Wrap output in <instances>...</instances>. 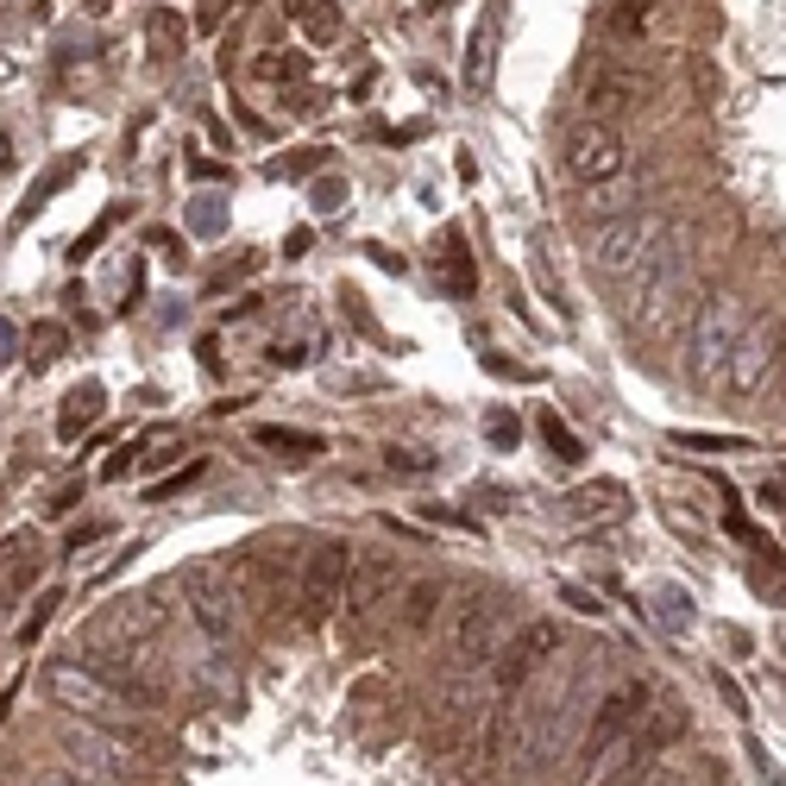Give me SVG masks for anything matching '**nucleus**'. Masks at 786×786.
<instances>
[{"label":"nucleus","mask_w":786,"mask_h":786,"mask_svg":"<svg viewBox=\"0 0 786 786\" xmlns=\"http://www.w3.org/2000/svg\"><path fill=\"white\" fill-rule=\"evenodd\" d=\"M686 730V717L673 705L654 699L649 680H617V686L598 692L586 730H579V767H572V786H617L623 774L649 762L661 743H673Z\"/></svg>","instance_id":"nucleus-1"},{"label":"nucleus","mask_w":786,"mask_h":786,"mask_svg":"<svg viewBox=\"0 0 786 786\" xmlns=\"http://www.w3.org/2000/svg\"><path fill=\"white\" fill-rule=\"evenodd\" d=\"M44 692H51V699H58L70 717H82V724L126 730V736L145 748V755H164V743H157L145 724H138V717H145V705H138L126 686H114V680H107L95 661H51V673H44Z\"/></svg>","instance_id":"nucleus-2"},{"label":"nucleus","mask_w":786,"mask_h":786,"mask_svg":"<svg viewBox=\"0 0 786 786\" xmlns=\"http://www.w3.org/2000/svg\"><path fill=\"white\" fill-rule=\"evenodd\" d=\"M234 586L246 598L252 617H271V623H296V604H302V535H283V541H258V548L234 554Z\"/></svg>","instance_id":"nucleus-3"},{"label":"nucleus","mask_w":786,"mask_h":786,"mask_svg":"<svg viewBox=\"0 0 786 786\" xmlns=\"http://www.w3.org/2000/svg\"><path fill=\"white\" fill-rule=\"evenodd\" d=\"M177 591H183V617H189L220 654L246 649V617H252V610H246V598H239L227 560H196V567H183Z\"/></svg>","instance_id":"nucleus-4"},{"label":"nucleus","mask_w":786,"mask_h":786,"mask_svg":"<svg viewBox=\"0 0 786 786\" xmlns=\"http://www.w3.org/2000/svg\"><path fill=\"white\" fill-rule=\"evenodd\" d=\"M748 296L736 290H711L699 309H692L686 321V372L699 378V384H717L724 391V372H730V359H736V340L748 334Z\"/></svg>","instance_id":"nucleus-5"},{"label":"nucleus","mask_w":786,"mask_h":786,"mask_svg":"<svg viewBox=\"0 0 786 786\" xmlns=\"http://www.w3.org/2000/svg\"><path fill=\"white\" fill-rule=\"evenodd\" d=\"M504 642H510V604L497 591H472L466 604L447 610V668L453 673H485Z\"/></svg>","instance_id":"nucleus-6"},{"label":"nucleus","mask_w":786,"mask_h":786,"mask_svg":"<svg viewBox=\"0 0 786 786\" xmlns=\"http://www.w3.org/2000/svg\"><path fill=\"white\" fill-rule=\"evenodd\" d=\"M668 215H649V208H629V215H610L598 220L586 234V258L598 265L604 277H629V271H642L654 252H661V239H668Z\"/></svg>","instance_id":"nucleus-7"},{"label":"nucleus","mask_w":786,"mask_h":786,"mask_svg":"<svg viewBox=\"0 0 786 786\" xmlns=\"http://www.w3.org/2000/svg\"><path fill=\"white\" fill-rule=\"evenodd\" d=\"M347 579H353V541L340 535H321L302 554V604H296V623L321 629L334 623V610L347 604Z\"/></svg>","instance_id":"nucleus-8"},{"label":"nucleus","mask_w":786,"mask_h":786,"mask_svg":"<svg viewBox=\"0 0 786 786\" xmlns=\"http://www.w3.org/2000/svg\"><path fill=\"white\" fill-rule=\"evenodd\" d=\"M554 654H560V629H554V623L516 629L510 642L492 654V668H485V686H492V711H497V705H510V699H523V692H529L535 680L554 668Z\"/></svg>","instance_id":"nucleus-9"},{"label":"nucleus","mask_w":786,"mask_h":786,"mask_svg":"<svg viewBox=\"0 0 786 786\" xmlns=\"http://www.w3.org/2000/svg\"><path fill=\"white\" fill-rule=\"evenodd\" d=\"M692 277H699L692 246H680V234H668L661 239V252H654L642 271H629V309L642 314V321H668V314L686 302Z\"/></svg>","instance_id":"nucleus-10"},{"label":"nucleus","mask_w":786,"mask_h":786,"mask_svg":"<svg viewBox=\"0 0 786 786\" xmlns=\"http://www.w3.org/2000/svg\"><path fill=\"white\" fill-rule=\"evenodd\" d=\"M560 164H567V177L586 189V183H610L629 170V138L617 133V120H591L579 114L560 138Z\"/></svg>","instance_id":"nucleus-11"},{"label":"nucleus","mask_w":786,"mask_h":786,"mask_svg":"<svg viewBox=\"0 0 786 786\" xmlns=\"http://www.w3.org/2000/svg\"><path fill=\"white\" fill-rule=\"evenodd\" d=\"M133 736L126 730H107V724H76V730H63V755H70V767H82L89 780L101 786H120V780H133ZM145 755V748H138Z\"/></svg>","instance_id":"nucleus-12"},{"label":"nucleus","mask_w":786,"mask_h":786,"mask_svg":"<svg viewBox=\"0 0 786 786\" xmlns=\"http://www.w3.org/2000/svg\"><path fill=\"white\" fill-rule=\"evenodd\" d=\"M786 353V314H762V321H748V334L736 340V359H730L724 372V391L730 396H762L774 365Z\"/></svg>","instance_id":"nucleus-13"},{"label":"nucleus","mask_w":786,"mask_h":786,"mask_svg":"<svg viewBox=\"0 0 786 786\" xmlns=\"http://www.w3.org/2000/svg\"><path fill=\"white\" fill-rule=\"evenodd\" d=\"M649 95H654V76L642 70V63H629V58H598L586 70V114L591 120H623V114H635Z\"/></svg>","instance_id":"nucleus-14"},{"label":"nucleus","mask_w":786,"mask_h":786,"mask_svg":"<svg viewBox=\"0 0 786 786\" xmlns=\"http://www.w3.org/2000/svg\"><path fill=\"white\" fill-rule=\"evenodd\" d=\"M410 572H403V560L396 554H353V579H347V623L353 629H372L378 617H391V598L396 586H403Z\"/></svg>","instance_id":"nucleus-15"},{"label":"nucleus","mask_w":786,"mask_h":786,"mask_svg":"<svg viewBox=\"0 0 786 786\" xmlns=\"http://www.w3.org/2000/svg\"><path fill=\"white\" fill-rule=\"evenodd\" d=\"M157 635H164L157 598H114V604L76 635V649H138V642H157Z\"/></svg>","instance_id":"nucleus-16"},{"label":"nucleus","mask_w":786,"mask_h":786,"mask_svg":"<svg viewBox=\"0 0 786 786\" xmlns=\"http://www.w3.org/2000/svg\"><path fill=\"white\" fill-rule=\"evenodd\" d=\"M441 604H447V586H441V572H410L403 586H396L391 598V635H403V642H415V635H428L434 617H441Z\"/></svg>","instance_id":"nucleus-17"},{"label":"nucleus","mask_w":786,"mask_h":786,"mask_svg":"<svg viewBox=\"0 0 786 786\" xmlns=\"http://www.w3.org/2000/svg\"><path fill=\"white\" fill-rule=\"evenodd\" d=\"M101 410H107V391L101 384H76V391L63 396V415H58V441H76L82 428H95Z\"/></svg>","instance_id":"nucleus-18"},{"label":"nucleus","mask_w":786,"mask_h":786,"mask_svg":"<svg viewBox=\"0 0 786 786\" xmlns=\"http://www.w3.org/2000/svg\"><path fill=\"white\" fill-rule=\"evenodd\" d=\"M623 504H629L623 485H591V492L567 497V516L572 523H610V516H623Z\"/></svg>","instance_id":"nucleus-19"},{"label":"nucleus","mask_w":786,"mask_h":786,"mask_svg":"<svg viewBox=\"0 0 786 786\" xmlns=\"http://www.w3.org/2000/svg\"><path fill=\"white\" fill-rule=\"evenodd\" d=\"M258 447H271L277 459H290V466H302V459H314V453H328V441L321 434H309V428H258Z\"/></svg>","instance_id":"nucleus-20"},{"label":"nucleus","mask_w":786,"mask_h":786,"mask_svg":"<svg viewBox=\"0 0 786 786\" xmlns=\"http://www.w3.org/2000/svg\"><path fill=\"white\" fill-rule=\"evenodd\" d=\"M654 7H661V0H610L604 7V32L610 39H642V32H649L654 25Z\"/></svg>","instance_id":"nucleus-21"},{"label":"nucleus","mask_w":786,"mask_h":786,"mask_svg":"<svg viewBox=\"0 0 786 786\" xmlns=\"http://www.w3.org/2000/svg\"><path fill=\"white\" fill-rule=\"evenodd\" d=\"M145 39H152V58H177L183 39H189V25H183V13H170V7H152V13H145Z\"/></svg>","instance_id":"nucleus-22"},{"label":"nucleus","mask_w":786,"mask_h":786,"mask_svg":"<svg viewBox=\"0 0 786 786\" xmlns=\"http://www.w3.org/2000/svg\"><path fill=\"white\" fill-rule=\"evenodd\" d=\"M290 20L302 25L314 44H328L340 32V7H334V0H290Z\"/></svg>","instance_id":"nucleus-23"},{"label":"nucleus","mask_w":786,"mask_h":786,"mask_svg":"<svg viewBox=\"0 0 786 786\" xmlns=\"http://www.w3.org/2000/svg\"><path fill=\"white\" fill-rule=\"evenodd\" d=\"M692 617H699V610H692V591L686 586H661V591H654V623L668 629V635H686Z\"/></svg>","instance_id":"nucleus-24"},{"label":"nucleus","mask_w":786,"mask_h":786,"mask_svg":"<svg viewBox=\"0 0 786 786\" xmlns=\"http://www.w3.org/2000/svg\"><path fill=\"white\" fill-rule=\"evenodd\" d=\"M441 283H447L453 296H472V283H478V277H472V252L459 246V234H453L447 252H441Z\"/></svg>","instance_id":"nucleus-25"},{"label":"nucleus","mask_w":786,"mask_h":786,"mask_svg":"<svg viewBox=\"0 0 786 786\" xmlns=\"http://www.w3.org/2000/svg\"><path fill=\"white\" fill-rule=\"evenodd\" d=\"M535 428L548 434L554 459H586V441H579V434H572V428H567V422H560L554 410H541V415H535Z\"/></svg>","instance_id":"nucleus-26"},{"label":"nucleus","mask_w":786,"mask_h":786,"mask_svg":"<svg viewBox=\"0 0 786 786\" xmlns=\"http://www.w3.org/2000/svg\"><path fill=\"white\" fill-rule=\"evenodd\" d=\"M252 76H265V82H302L309 76V58H252Z\"/></svg>","instance_id":"nucleus-27"},{"label":"nucleus","mask_w":786,"mask_h":786,"mask_svg":"<svg viewBox=\"0 0 786 786\" xmlns=\"http://www.w3.org/2000/svg\"><path fill=\"white\" fill-rule=\"evenodd\" d=\"M673 447H692V453H755V447L743 441V434L730 441V434H686V428L673 434Z\"/></svg>","instance_id":"nucleus-28"},{"label":"nucleus","mask_w":786,"mask_h":786,"mask_svg":"<svg viewBox=\"0 0 786 786\" xmlns=\"http://www.w3.org/2000/svg\"><path fill=\"white\" fill-rule=\"evenodd\" d=\"M76 177V157H63V164H51V170H44L39 183H32V196H25V215H32V208H44V196H58L63 183Z\"/></svg>","instance_id":"nucleus-29"},{"label":"nucleus","mask_w":786,"mask_h":786,"mask_svg":"<svg viewBox=\"0 0 786 786\" xmlns=\"http://www.w3.org/2000/svg\"><path fill=\"white\" fill-rule=\"evenodd\" d=\"M20 786H101V780H89L82 767H32Z\"/></svg>","instance_id":"nucleus-30"},{"label":"nucleus","mask_w":786,"mask_h":786,"mask_svg":"<svg viewBox=\"0 0 786 786\" xmlns=\"http://www.w3.org/2000/svg\"><path fill=\"white\" fill-rule=\"evenodd\" d=\"M309 196H314V215H340V208H347V183H340V177H321Z\"/></svg>","instance_id":"nucleus-31"},{"label":"nucleus","mask_w":786,"mask_h":786,"mask_svg":"<svg viewBox=\"0 0 786 786\" xmlns=\"http://www.w3.org/2000/svg\"><path fill=\"white\" fill-rule=\"evenodd\" d=\"M51 610H58V591H44V598H39V610H32V617L20 623V642H25V649H32V642L44 635V623H51Z\"/></svg>","instance_id":"nucleus-32"},{"label":"nucleus","mask_w":786,"mask_h":786,"mask_svg":"<svg viewBox=\"0 0 786 786\" xmlns=\"http://www.w3.org/2000/svg\"><path fill=\"white\" fill-rule=\"evenodd\" d=\"M196 478H201V459H189V466H183L177 478H164V485H152V492H145V497H152V504H164V497H177L183 485H196Z\"/></svg>","instance_id":"nucleus-33"},{"label":"nucleus","mask_w":786,"mask_h":786,"mask_svg":"<svg viewBox=\"0 0 786 786\" xmlns=\"http://www.w3.org/2000/svg\"><path fill=\"white\" fill-rule=\"evenodd\" d=\"M32 347H39V353H32V365H44V359H58V347H63V328H51V321H44V328H32Z\"/></svg>","instance_id":"nucleus-34"},{"label":"nucleus","mask_w":786,"mask_h":786,"mask_svg":"<svg viewBox=\"0 0 786 786\" xmlns=\"http://www.w3.org/2000/svg\"><path fill=\"white\" fill-rule=\"evenodd\" d=\"M485 63H492V32L478 25V32H472V63H466V76L478 82V76H485Z\"/></svg>","instance_id":"nucleus-35"},{"label":"nucleus","mask_w":786,"mask_h":786,"mask_svg":"<svg viewBox=\"0 0 786 786\" xmlns=\"http://www.w3.org/2000/svg\"><path fill=\"white\" fill-rule=\"evenodd\" d=\"M384 466H396V472H428L434 459H428V453H410V447H384Z\"/></svg>","instance_id":"nucleus-36"},{"label":"nucleus","mask_w":786,"mask_h":786,"mask_svg":"<svg viewBox=\"0 0 786 786\" xmlns=\"http://www.w3.org/2000/svg\"><path fill=\"white\" fill-rule=\"evenodd\" d=\"M321 164V152H296V157H277L271 164V177H302V170H314Z\"/></svg>","instance_id":"nucleus-37"},{"label":"nucleus","mask_w":786,"mask_h":786,"mask_svg":"<svg viewBox=\"0 0 786 786\" xmlns=\"http://www.w3.org/2000/svg\"><path fill=\"white\" fill-rule=\"evenodd\" d=\"M485 434H492L497 447H516V434H523V428H516V415H504V410H497L492 422H485Z\"/></svg>","instance_id":"nucleus-38"},{"label":"nucleus","mask_w":786,"mask_h":786,"mask_svg":"<svg viewBox=\"0 0 786 786\" xmlns=\"http://www.w3.org/2000/svg\"><path fill=\"white\" fill-rule=\"evenodd\" d=\"M114 220H120V215H101V220H95V227H89V234H82V239H76V258H89V252H95L101 239H107V227H114Z\"/></svg>","instance_id":"nucleus-39"},{"label":"nucleus","mask_w":786,"mask_h":786,"mask_svg":"<svg viewBox=\"0 0 786 786\" xmlns=\"http://www.w3.org/2000/svg\"><path fill=\"white\" fill-rule=\"evenodd\" d=\"M227 7H234V0H201V13H196V25L201 32H215L220 20H227Z\"/></svg>","instance_id":"nucleus-40"},{"label":"nucleus","mask_w":786,"mask_h":786,"mask_svg":"<svg viewBox=\"0 0 786 786\" xmlns=\"http://www.w3.org/2000/svg\"><path fill=\"white\" fill-rule=\"evenodd\" d=\"M283 107H290V114H321V95H314V89H296V95H283Z\"/></svg>","instance_id":"nucleus-41"},{"label":"nucleus","mask_w":786,"mask_h":786,"mask_svg":"<svg viewBox=\"0 0 786 786\" xmlns=\"http://www.w3.org/2000/svg\"><path fill=\"white\" fill-rule=\"evenodd\" d=\"M567 604H572V610H586V617H598V610H604L598 598H591V591H579V586H567Z\"/></svg>","instance_id":"nucleus-42"},{"label":"nucleus","mask_w":786,"mask_h":786,"mask_svg":"<svg viewBox=\"0 0 786 786\" xmlns=\"http://www.w3.org/2000/svg\"><path fill=\"white\" fill-rule=\"evenodd\" d=\"M485 365H492L497 378H529V372H523V365H510V359H497V353H485Z\"/></svg>","instance_id":"nucleus-43"},{"label":"nucleus","mask_w":786,"mask_h":786,"mask_svg":"<svg viewBox=\"0 0 786 786\" xmlns=\"http://www.w3.org/2000/svg\"><path fill=\"white\" fill-rule=\"evenodd\" d=\"M762 504H774V510H786V485H767V492H762Z\"/></svg>","instance_id":"nucleus-44"},{"label":"nucleus","mask_w":786,"mask_h":786,"mask_svg":"<svg viewBox=\"0 0 786 786\" xmlns=\"http://www.w3.org/2000/svg\"><path fill=\"white\" fill-rule=\"evenodd\" d=\"M649 786H686V780H680V774H654Z\"/></svg>","instance_id":"nucleus-45"},{"label":"nucleus","mask_w":786,"mask_h":786,"mask_svg":"<svg viewBox=\"0 0 786 786\" xmlns=\"http://www.w3.org/2000/svg\"><path fill=\"white\" fill-rule=\"evenodd\" d=\"M422 7H428V13H441V7H453V0H422Z\"/></svg>","instance_id":"nucleus-46"},{"label":"nucleus","mask_w":786,"mask_h":786,"mask_svg":"<svg viewBox=\"0 0 786 786\" xmlns=\"http://www.w3.org/2000/svg\"><path fill=\"white\" fill-rule=\"evenodd\" d=\"M89 7H95V13H107V7H114V0H89Z\"/></svg>","instance_id":"nucleus-47"}]
</instances>
